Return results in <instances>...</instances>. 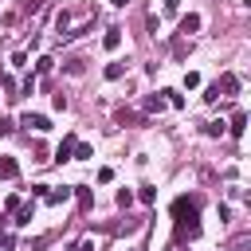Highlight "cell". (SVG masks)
<instances>
[{
	"instance_id": "1",
	"label": "cell",
	"mask_w": 251,
	"mask_h": 251,
	"mask_svg": "<svg viewBox=\"0 0 251 251\" xmlns=\"http://www.w3.org/2000/svg\"><path fill=\"white\" fill-rule=\"evenodd\" d=\"M173 220H176V239H196L200 235V196H176Z\"/></svg>"
},
{
	"instance_id": "2",
	"label": "cell",
	"mask_w": 251,
	"mask_h": 251,
	"mask_svg": "<svg viewBox=\"0 0 251 251\" xmlns=\"http://www.w3.org/2000/svg\"><path fill=\"white\" fill-rule=\"evenodd\" d=\"M20 126H24V129H35V133H47V129H51V118H47V114H31V110H27V114L20 118Z\"/></svg>"
},
{
	"instance_id": "3",
	"label": "cell",
	"mask_w": 251,
	"mask_h": 251,
	"mask_svg": "<svg viewBox=\"0 0 251 251\" xmlns=\"http://www.w3.org/2000/svg\"><path fill=\"white\" fill-rule=\"evenodd\" d=\"M216 86H220V98H235V94H239V75H231V71H224Z\"/></svg>"
},
{
	"instance_id": "4",
	"label": "cell",
	"mask_w": 251,
	"mask_h": 251,
	"mask_svg": "<svg viewBox=\"0 0 251 251\" xmlns=\"http://www.w3.org/2000/svg\"><path fill=\"white\" fill-rule=\"evenodd\" d=\"M200 24H204V20H200V12L180 16V35H196V31H200Z\"/></svg>"
},
{
	"instance_id": "5",
	"label": "cell",
	"mask_w": 251,
	"mask_h": 251,
	"mask_svg": "<svg viewBox=\"0 0 251 251\" xmlns=\"http://www.w3.org/2000/svg\"><path fill=\"white\" fill-rule=\"evenodd\" d=\"M243 129H247V114H243V110H235V114H231V122H227V133L239 141V137H243Z\"/></svg>"
},
{
	"instance_id": "6",
	"label": "cell",
	"mask_w": 251,
	"mask_h": 251,
	"mask_svg": "<svg viewBox=\"0 0 251 251\" xmlns=\"http://www.w3.org/2000/svg\"><path fill=\"white\" fill-rule=\"evenodd\" d=\"M102 47H106V51H118V47H122V27H106Z\"/></svg>"
},
{
	"instance_id": "7",
	"label": "cell",
	"mask_w": 251,
	"mask_h": 251,
	"mask_svg": "<svg viewBox=\"0 0 251 251\" xmlns=\"http://www.w3.org/2000/svg\"><path fill=\"white\" fill-rule=\"evenodd\" d=\"M165 106H169V102H165V94H149V98L141 102V110H145V114H161Z\"/></svg>"
},
{
	"instance_id": "8",
	"label": "cell",
	"mask_w": 251,
	"mask_h": 251,
	"mask_svg": "<svg viewBox=\"0 0 251 251\" xmlns=\"http://www.w3.org/2000/svg\"><path fill=\"white\" fill-rule=\"evenodd\" d=\"M71 192H75V200H78V208H82V212H90V208H94V196H90V188H82V184H75Z\"/></svg>"
},
{
	"instance_id": "9",
	"label": "cell",
	"mask_w": 251,
	"mask_h": 251,
	"mask_svg": "<svg viewBox=\"0 0 251 251\" xmlns=\"http://www.w3.org/2000/svg\"><path fill=\"white\" fill-rule=\"evenodd\" d=\"M0 176H4V180H16V176H20L16 157H0Z\"/></svg>"
},
{
	"instance_id": "10",
	"label": "cell",
	"mask_w": 251,
	"mask_h": 251,
	"mask_svg": "<svg viewBox=\"0 0 251 251\" xmlns=\"http://www.w3.org/2000/svg\"><path fill=\"white\" fill-rule=\"evenodd\" d=\"M71 153H75V137L67 133V137L59 141V149H55V161H71Z\"/></svg>"
},
{
	"instance_id": "11",
	"label": "cell",
	"mask_w": 251,
	"mask_h": 251,
	"mask_svg": "<svg viewBox=\"0 0 251 251\" xmlns=\"http://www.w3.org/2000/svg\"><path fill=\"white\" fill-rule=\"evenodd\" d=\"M94 157V149L86 145V141H75V153H71V161H90Z\"/></svg>"
},
{
	"instance_id": "12",
	"label": "cell",
	"mask_w": 251,
	"mask_h": 251,
	"mask_svg": "<svg viewBox=\"0 0 251 251\" xmlns=\"http://www.w3.org/2000/svg\"><path fill=\"white\" fill-rule=\"evenodd\" d=\"M31 216H35V208H31V204H20V208H16V220H12V224H20V227H24V224H31Z\"/></svg>"
},
{
	"instance_id": "13",
	"label": "cell",
	"mask_w": 251,
	"mask_h": 251,
	"mask_svg": "<svg viewBox=\"0 0 251 251\" xmlns=\"http://www.w3.org/2000/svg\"><path fill=\"white\" fill-rule=\"evenodd\" d=\"M161 94H165V102H169L173 110H184V94H180V90H161Z\"/></svg>"
},
{
	"instance_id": "14",
	"label": "cell",
	"mask_w": 251,
	"mask_h": 251,
	"mask_svg": "<svg viewBox=\"0 0 251 251\" xmlns=\"http://www.w3.org/2000/svg\"><path fill=\"white\" fill-rule=\"evenodd\" d=\"M67 196H71V188H47V196H43V200H47V204H63Z\"/></svg>"
},
{
	"instance_id": "15",
	"label": "cell",
	"mask_w": 251,
	"mask_h": 251,
	"mask_svg": "<svg viewBox=\"0 0 251 251\" xmlns=\"http://www.w3.org/2000/svg\"><path fill=\"white\" fill-rule=\"evenodd\" d=\"M122 75H126V67H122V63H106V78H110V82H118Z\"/></svg>"
},
{
	"instance_id": "16",
	"label": "cell",
	"mask_w": 251,
	"mask_h": 251,
	"mask_svg": "<svg viewBox=\"0 0 251 251\" xmlns=\"http://www.w3.org/2000/svg\"><path fill=\"white\" fill-rule=\"evenodd\" d=\"M204 133H208V137H220V133H227V122H208Z\"/></svg>"
},
{
	"instance_id": "17",
	"label": "cell",
	"mask_w": 251,
	"mask_h": 251,
	"mask_svg": "<svg viewBox=\"0 0 251 251\" xmlns=\"http://www.w3.org/2000/svg\"><path fill=\"white\" fill-rule=\"evenodd\" d=\"M55 27H59V35L71 31V12H59V16H55Z\"/></svg>"
},
{
	"instance_id": "18",
	"label": "cell",
	"mask_w": 251,
	"mask_h": 251,
	"mask_svg": "<svg viewBox=\"0 0 251 251\" xmlns=\"http://www.w3.org/2000/svg\"><path fill=\"white\" fill-rule=\"evenodd\" d=\"M114 118H118V122H122V126H126V122H141V114H133V110H126V106H122V110H118V114H114Z\"/></svg>"
},
{
	"instance_id": "19",
	"label": "cell",
	"mask_w": 251,
	"mask_h": 251,
	"mask_svg": "<svg viewBox=\"0 0 251 251\" xmlns=\"http://www.w3.org/2000/svg\"><path fill=\"white\" fill-rule=\"evenodd\" d=\"M82 71H86V59H71L67 63V75H82Z\"/></svg>"
},
{
	"instance_id": "20",
	"label": "cell",
	"mask_w": 251,
	"mask_h": 251,
	"mask_svg": "<svg viewBox=\"0 0 251 251\" xmlns=\"http://www.w3.org/2000/svg\"><path fill=\"white\" fill-rule=\"evenodd\" d=\"M51 67H55V59H51V55H43V59H39V63H35V71H39V75H47V71H51Z\"/></svg>"
},
{
	"instance_id": "21",
	"label": "cell",
	"mask_w": 251,
	"mask_h": 251,
	"mask_svg": "<svg viewBox=\"0 0 251 251\" xmlns=\"http://www.w3.org/2000/svg\"><path fill=\"white\" fill-rule=\"evenodd\" d=\"M137 200H141V204H153V200H157V192H153V188H149V184H145V188H141V192H137Z\"/></svg>"
},
{
	"instance_id": "22",
	"label": "cell",
	"mask_w": 251,
	"mask_h": 251,
	"mask_svg": "<svg viewBox=\"0 0 251 251\" xmlns=\"http://www.w3.org/2000/svg\"><path fill=\"white\" fill-rule=\"evenodd\" d=\"M184 86H188V90H192V86H200V75H196V71H188V75H184Z\"/></svg>"
},
{
	"instance_id": "23",
	"label": "cell",
	"mask_w": 251,
	"mask_h": 251,
	"mask_svg": "<svg viewBox=\"0 0 251 251\" xmlns=\"http://www.w3.org/2000/svg\"><path fill=\"white\" fill-rule=\"evenodd\" d=\"M216 98H220V86H216V82H212V86H208V90H204V102H216Z\"/></svg>"
},
{
	"instance_id": "24",
	"label": "cell",
	"mask_w": 251,
	"mask_h": 251,
	"mask_svg": "<svg viewBox=\"0 0 251 251\" xmlns=\"http://www.w3.org/2000/svg\"><path fill=\"white\" fill-rule=\"evenodd\" d=\"M114 180V169H98V184H110Z\"/></svg>"
},
{
	"instance_id": "25",
	"label": "cell",
	"mask_w": 251,
	"mask_h": 251,
	"mask_svg": "<svg viewBox=\"0 0 251 251\" xmlns=\"http://www.w3.org/2000/svg\"><path fill=\"white\" fill-rule=\"evenodd\" d=\"M118 204H122V208H129V204H133V192H126V188H122V192H118Z\"/></svg>"
},
{
	"instance_id": "26",
	"label": "cell",
	"mask_w": 251,
	"mask_h": 251,
	"mask_svg": "<svg viewBox=\"0 0 251 251\" xmlns=\"http://www.w3.org/2000/svg\"><path fill=\"white\" fill-rule=\"evenodd\" d=\"M12 129H16V126H12V122H8V118H4V114H0V137H8V133H12Z\"/></svg>"
},
{
	"instance_id": "27",
	"label": "cell",
	"mask_w": 251,
	"mask_h": 251,
	"mask_svg": "<svg viewBox=\"0 0 251 251\" xmlns=\"http://www.w3.org/2000/svg\"><path fill=\"white\" fill-rule=\"evenodd\" d=\"M165 12L173 16V12H180V0H165Z\"/></svg>"
},
{
	"instance_id": "28",
	"label": "cell",
	"mask_w": 251,
	"mask_h": 251,
	"mask_svg": "<svg viewBox=\"0 0 251 251\" xmlns=\"http://www.w3.org/2000/svg\"><path fill=\"white\" fill-rule=\"evenodd\" d=\"M78 251H94V239H82V243H78Z\"/></svg>"
},
{
	"instance_id": "29",
	"label": "cell",
	"mask_w": 251,
	"mask_h": 251,
	"mask_svg": "<svg viewBox=\"0 0 251 251\" xmlns=\"http://www.w3.org/2000/svg\"><path fill=\"white\" fill-rule=\"evenodd\" d=\"M110 4H114V8H126V4H129V0H110Z\"/></svg>"
},
{
	"instance_id": "30",
	"label": "cell",
	"mask_w": 251,
	"mask_h": 251,
	"mask_svg": "<svg viewBox=\"0 0 251 251\" xmlns=\"http://www.w3.org/2000/svg\"><path fill=\"white\" fill-rule=\"evenodd\" d=\"M4 224H8V220H4V216H0V231H4Z\"/></svg>"
},
{
	"instance_id": "31",
	"label": "cell",
	"mask_w": 251,
	"mask_h": 251,
	"mask_svg": "<svg viewBox=\"0 0 251 251\" xmlns=\"http://www.w3.org/2000/svg\"><path fill=\"white\" fill-rule=\"evenodd\" d=\"M0 4H4V0H0Z\"/></svg>"
}]
</instances>
